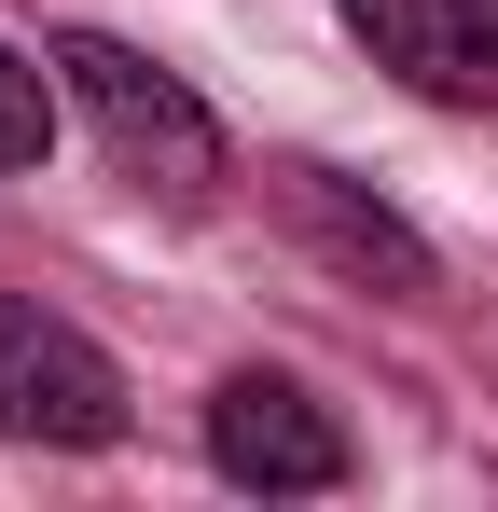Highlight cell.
I'll use <instances>...</instances> for the list:
<instances>
[{"label": "cell", "instance_id": "obj_4", "mask_svg": "<svg viewBox=\"0 0 498 512\" xmlns=\"http://www.w3.org/2000/svg\"><path fill=\"white\" fill-rule=\"evenodd\" d=\"M332 14L429 111H498V0H332Z\"/></svg>", "mask_w": 498, "mask_h": 512}, {"label": "cell", "instance_id": "obj_2", "mask_svg": "<svg viewBox=\"0 0 498 512\" xmlns=\"http://www.w3.org/2000/svg\"><path fill=\"white\" fill-rule=\"evenodd\" d=\"M0 443H56V457L125 443L111 346H83L70 319H42V305H0Z\"/></svg>", "mask_w": 498, "mask_h": 512}, {"label": "cell", "instance_id": "obj_1", "mask_svg": "<svg viewBox=\"0 0 498 512\" xmlns=\"http://www.w3.org/2000/svg\"><path fill=\"white\" fill-rule=\"evenodd\" d=\"M42 56H56V84H70V97H83V125H97V153L139 180V194L208 208V180H222V125H208V97L180 84V70L125 56L111 28H56Z\"/></svg>", "mask_w": 498, "mask_h": 512}, {"label": "cell", "instance_id": "obj_6", "mask_svg": "<svg viewBox=\"0 0 498 512\" xmlns=\"http://www.w3.org/2000/svg\"><path fill=\"white\" fill-rule=\"evenodd\" d=\"M42 70H56V56H14V42H0V180L56 153V84H42Z\"/></svg>", "mask_w": 498, "mask_h": 512}, {"label": "cell", "instance_id": "obj_5", "mask_svg": "<svg viewBox=\"0 0 498 512\" xmlns=\"http://www.w3.org/2000/svg\"><path fill=\"white\" fill-rule=\"evenodd\" d=\"M277 194H291V222H305V236H319L346 277H374V291H429V236H415L402 208L346 194L332 167H277Z\"/></svg>", "mask_w": 498, "mask_h": 512}, {"label": "cell", "instance_id": "obj_3", "mask_svg": "<svg viewBox=\"0 0 498 512\" xmlns=\"http://www.w3.org/2000/svg\"><path fill=\"white\" fill-rule=\"evenodd\" d=\"M208 471L263 485V499H319V485H346V429L291 374H222L208 388Z\"/></svg>", "mask_w": 498, "mask_h": 512}]
</instances>
